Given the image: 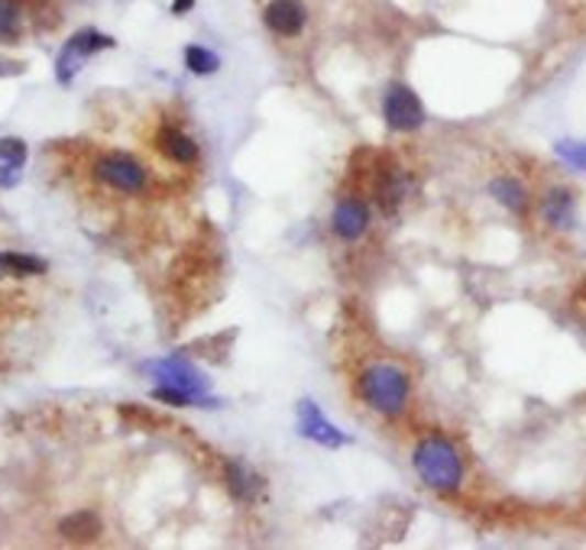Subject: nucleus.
<instances>
[{
  "label": "nucleus",
  "mask_w": 586,
  "mask_h": 550,
  "mask_svg": "<svg viewBox=\"0 0 586 550\" xmlns=\"http://www.w3.org/2000/svg\"><path fill=\"white\" fill-rule=\"evenodd\" d=\"M421 483L434 493H457L464 483V460L447 438H424L411 457Z\"/></svg>",
  "instance_id": "1"
},
{
  "label": "nucleus",
  "mask_w": 586,
  "mask_h": 550,
  "mask_svg": "<svg viewBox=\"0 0 586 550\" xmlns=\"http://www.w3.org/2000/svg\"><path fill=\"white\" fill-rule=\"evenodd\" d=\"M411 383L396 363H373L360 376V398L386 418H399L409 408Z\"/></svg>",
  "instance_id": "2"
},
{
  "label": "nucleus",
  "mask_w": 586,
  "mask_h": 550,
  "mask_svg": "<svg viewBox=\"0 0 586 550\" xmlns=\"http://www.w3.org/2000/svg\"><path fill=\"white\" fill-rule=\"evenodd\" d=\"M91 172L104 188H111L118 195H140L146 188V178H150L146 165L133 160L130 153H104V156L95 160Z\"/></svg>",
  "instance_id": "3"
},
{
  "label": "nucleus",
  "mask_w": 586,
  "mask_h": 550,
  "mask_svg": "<svg viewBox=\"0 0 586 550\" xmlns=\"http://www.w3.org/2000/svg\"><path fill=\"white\" fill-rule=\"evenodd\" d=\"M308 3L305 0H266L263 23L276 40H298L308 26Z\"/></svg>",
  "instance_id": "4"
},
{
  "label": "nucleus",
  "mask_w": 586,
  "mask_h": 550,
  "mask_svg": "<svg viewBox=\"0 0 586 550\" xmlns=\"http://www.w3.org/2000/svg\"><path fill=\"white\" fill-rule=\"evenodd\" d=\"M383 117L392 130L399 133H411L424 123V108L418 101V95L406 88V85H389L386 98H383Z\"/></svg>",
  "instance_id": "5"
},
{
  "label": "nucleus",
  "mask_w": 586,
  "mask_h": 550,
  "mask_svg": "<svg viewBox=\"0 0 586 550\" xmlns=\"http://www.w3.org/2000/svg\"><path fill=\"white\" fill-rule=\"evenodd\" d=\"M108 46H114V40H108V36H101V33H95V30H81V33H75L68 43H65V50L59 55V81L62 85H68L71 78H75V72L85 65V58L95 53H101V50H108Z\"/></svg>",
  "instance_id": "6"
},
{
  "label": "nucleus",
  "mask_w": 586,
  "mask_h": 550,
  "mask_svg": "<svg viewBox=\"0 0 586 550\" xmlns=\"http://www.w3.org/2000/svg\"><path fill=\"white\" fill-rule=\"evenodd\" d=\"M331 227L341 240H360L366 230H369V205L356 195H347L334 205V215H331Z\"/></svg>",
  "instance_id": "7"
},
{
  "label": "nucleus",
  "mask_w": 586,
  "mask_h": 550,
  "mask_svg": "<svg viewBox=\"0 0 586 550\" xmlns=\"http://www.w3.org/2000/svg\"><path fill=\"white\" fill-rule=\"evenodd\" d=\"M298 428H301L305 438L318 440V443H324V447H341V443L347 440L318 411L314 402H301V405H298Z\"/></svg>",
  "instance_id": "8"
},
{
  "label": "nucleus",
  "mask_w": 586,
  "mask_h": 550,
  "mask_svg": "<svg viewBox=\"0 0 586 550\" xmlns=\"http://www.w3.org/2000/svg\"><path fill=\"white\" fill-rule=\"evenodd\" d=\"M156 146H159L163 156H169V160L178 165L198 163V143H195L181 127H169V123L159 127V133H156Z\"/></svg>",
  "instance_id": "9"
},
{
  "label": "nucleus",
  "mask_w": 586,
  "mask_h": 550,
  "mask_svg": "<svg viewBox=\"0 0 586 550\" xmlns=\"http://www.w3.org/2000/svg\"><path fill=\"white\" fill-rule=\"evenodd\" d=\"M538 211H541V220H544L548 227H554V230L574 227V191H567V188H551V191L541 198Z\"/></svg>",
  "instance_id": "10"
},
{
  "label": "nucleus",
  "mask_w": 586,
  "mask_h": 550,
  "mask_svg": "<svg viewBox=\"0 0 586 550\" xmlns=\"http://www.w3.org/2000/svg\"><path fill=\"white\" fill-rule=\"evenodd\" d=\"M489 191H493V198H496L499 205H506L512 215H526L528 208H531V195H528V188L519 182V178H512V175H499V178H493V182H489Z\"/></svg>",
  "instance_id": "11"
},
{
  "label": "nucleus",
  "mask_w": 586,
  "mask_h": 550,
  "mask_svg": "<svg viewBox=\"0 0 586 550\" xmlns=\"http://www.w3.org/2000/svg\"><path fill=\"white\" fill-rule=\"evenodd\" d=\"M406 198V178L399 168H383L379 178H376V205L389 215L402 205Z\"/></svg>",
  "instance_id": "12"
},
{
  "label": "nucleus",
  "mask_w": 586,
  "mask_h": 550,
  "mask_svg": "<svg viewBox=\"0 0 586 550\" xmlns=\"http://www.w3.org/2000/svg\"><path fill=\"white\" fill-rule=\"evenodd\" d=\"M156 373H159V380L169 385H176V388H185V392H191L195 398H201L204 395V380L188 366V363H181V360H169V363H159L156 366Z\"/></svg>",
  "instance_id": "13"
},
{
  "label": "nucleus",
  "mask_w": 586,
  "mask_h": 550,
  "mask_svg": "<svg viewBox=\"0 0 586 550\" xmlns=\"http://www.w3.org/2000/svg\"><path fill=\"white\" fill-rule=\"evenodd\" d=\"M224 473H228V483H231L234 498H240V502H253L256 498V493H259V476L243 460H228Z\"/></svg>",
  "instance_id": "14"
},
{
  "label": "nucleus",
  "mask_w": 586,
  "mask_h": 550,
  "mask_svg": "<svg viewBox=\"0 0 586 550\" xmlns=\"http://www.w3.org/2000/svg\"><path fill=\"white\" fill-rule=\"evenodd\" d=\"M59 535H65L68 541H88V538H98V535H101V518H98L95 512L68 515V518H62Z\"/></svg>",
  "instance_id": "15"
},
{
  "label": "nucleus",
  "mask_w": 586,
  "mask_h": 550,
  "mask_svg": "<svg viewBox=\"0 0 586 550\" xmlns=\"http://www.w3.org/2000/svg\"><path fill=\"white\" fill-rule=\"evenodd\" d=\"M0 270L10 275H43L49 266L46 260L30 253H0Z\"/></svg>",
  "instance_id": "16"
},
{
  "label": "nucleus",
  "mask_w": 586,
  "mask_h": 550,
  "mask_svg": "<svg viewBox=\"0 0 586 550\" xmlns=\"http://www.w3.org/2000/svg\"><path fill=\"white\" fill-rule=\"evenodd\" d=\"M23 33V10L16 0H0V43H16Z\"/></svg>",
  "instance_id": "17"
},
{
  "label": "nucleus",
  "mask_w": 586,
  "mask_h": 550,
  "mask_svg": "<svg viewBox=\"0 0 586 550\" xmlns=\"http://www.w3.org/2000/svg\"><path fill=\"white\" fill-rule=\"evenodd\" d=\"M185 65H188L195 75H211V72L218 68V55H211L208 50H201V46H188V50H185Z\"/></svg>",
  "instance_id": "18"
},
{
  "label": "nucleus",
  "mask_w": 586,
  "mask_h": 550,
  "mask_svg": "<svg viewBox=\"0 0 586 550\" xmlns=\"http://www.w3.org/2000/svg\"><path fill=\"white\" fill-rule=\"evenodd\" d=\"M0 160L10 168H20L26 163V146L20 140H0Z\"/></svg>",
  "instance_id": "19"
},
{
  "label": "nucleus",
  "mask_w": 586,
  "mask_h": 550,
  "mask_svg": "<svg viewBox=\"0 0 586 550\" xmlns=\"http://www.w3.org/2000/svg\"><path fill=\"white\" fill-rule=\"evenodd\" d=\"M557 153H561V160H564V163H571L574 168L586 172V143H561V146H557Z\"/></svg>",
  "instance_id": "20"
},
{
  "label": "nucleus",
  "mask_w": 586,
  "mask_h": 550,
  "mask_svg": "<svg viewBox=\"0 0 586 550\" xmlns=\"http://www.w3.org/2000/svg\"><path fill=\"white\" fill-rule=\"evenodd\" d=\"M153 398H156V402H169V405H191V402H198L191 392L176 388V385H173V388H156V392H153Z\"/></svg>",
  "instance_id": "21"
},
{
  "label": "nucleus",
  "mask_w": 586,
  "mask_h": 550,
  "mask_svg": "<svg viewBox=\"0 0 586 550\" xmlns=\"http://www.w3.org/2000/svg\"><path fill=\"white\" fill-rule=\"evenodd\" d=\"M195 7V0H173V13H188Z\"/></svg>",
  "instance_id": "22"
}]
</instances>
